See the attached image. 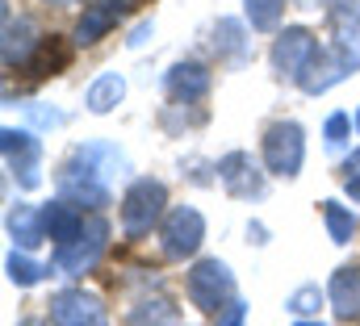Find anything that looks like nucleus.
<instances>
[{
	"mask_svg": "<svg viewBox=\"0 0 360 326\" xmlns=\"http://www.w3.org/2000/svg\"><path fill=\"white\" fill-rule=\"evenodd\" d=\"M126 171V155L113 143H84L59 167V197L80 209H105L113 201V180Z\"/></svg>",
	"mask_w": 360,
	"mask_h": 326,
	"instance_id": "1",
	"label": "nucleus"
},
{
	"mask_svg": "<svg viewBox=\"0 0 360 326\" xmlns=\"http://www.w3.org/2000/svg\"><path fill=\"white\" fill-rule=\"evenodd\" d=\"M164 218H168V188H164V180H155V176L130 180V188L122 197V235L126 239H143Z\"/></svg>",
	"mask_w": 360,
	"mask_h": 326,
	"instance_id": "2",
	"label": "nucleus"
},
{
	"mask_svg": "<svg viewBox=\"0 0 360 326\" xmlns=\"http://www.w3.org/2000/svg\"><path fill=\"white\" fill-rule=\"evenodd\" d=\"M184 293L188 301L201 310V314H218L235 301V272L222 263V259H197L188 268V280H184Z\"/></svg>",
	"mask_w": 360,
	"mask_h": 326,
	"instance_id": "3",
	"label": "nucleus"
},
{
	"mask_svg": "<svg viewBox=\"0 0 360 326\" xmlns=\"http://www.w3.org/2000/svg\"><path fill=\"white\" fill-rule=\"evenodd\" d=\"M105 247H109V222L92 209L89 222H84V230H80L72 243L55 247L51 268H55V272H63V276H84V272H92V268L101 263Z\"/></svg>",
	"mask_w": 360,
	"mask_h": 326,
	"instance_id": "4",
	"label": "nucleus"
},
{
	"mask_svg": "<svg viewBox=\"0 0 360 326\" xmlns=\"http://www.w3.org/2000/svg\"><path fill=\"white\" fill-rule=\"evenodd\" d=\"M0 151H4V167L8 176L17 180V188H38L42 184V143L30 134V130H13L4 126L0 130Z\"/></svg>",
	"mask_w": 360,
	"mask_h": 326,
	"instance_id": "5",
	"label": "nucleus"
},
{
	"mask_svg": "<svg viewBox=\"0 0 360 326\" xmlns=\"http://www.w3.org/2000/svg\"><path fill=\"white\" fill-rule=\"evenodd\" d=\"M264 167H269L272 176H297L302 171V163H306V134H302V126L297 122H272L269 130H264Z\"/></svg>",
	"mask_w": 360,
	"mask_h": 326,
	"instance_id": "6",
	"label": "nucleus"
},
{
	"mask_svg": "<svg viewBox=\"0 0 360 326\" xmlns=\"http://www.w3.org/2000/svg\"><path fill=\"white\" fill-rule=\"evenodd\" d=\"M319 51H323V46L314 42V34H310L306 25H289V30H281L276 42H272V72H276L281 80L297 84L302 72L314 63Z\"/></svg>",
	"mask_w": 360,
	"mask_h": 326,
	"instance_id": "7",
	"label": "nucleus"
},
{
	"mask_svg": "<svg viewBox=\"0 0 360 326\" xmlns=\"http://www.w3.org/2000/svg\"><path fill=\"white\" fill-rule=\"evenodd\" d=\"M205 243V218L193 205H176L168 209L164 226H160V247L168 259H193L197 247Z\"/></svg>",
	"mask_w": 360,
	"mask_h": 326,
	"instance_id": "8",
	"label": "nucleus"
},
{
	"mask_svg": "<svg viewBox=\"0 0 360 326\" xmlns=\"http://www.w3.org/2000/svg\"><path fill=\"white\" fill-rule=\"evenodd\" d=\"M51 318H55V326H109V310L96 293L63 289L51 297Z\"/></svg>",
	"mask_w": 360,
	"mask_h": 326,
	"instance_id": "9",
	"label": "nucleus"
},
{
	"mask_svg": "<svg viewBox=\"0 0 360 326\" xmlns=\"http://www.w3.org/2000/svg\"><path fill=\"white\" fill-rule=\"evenodd\" d=\"M46 38L38 34V25L30 21V17H13V8H4V38H0V59H4V67L8 72H21L34 55H38V46H42Z\"/></svg>",
	"mask_w": 360,
	"mask_h": 326,
	"instance_id": "10",
	"label": "nucleus"
},
{
	"mask_svg": "<svg viewBox=\"0 0 360 326\" xmlns=\"http://www.w3.org/2000/svg\"><path fill=\"white\" fill-rule=\"evenodd\" d=\"M218 180L226 184L231 197H243V201L264 197V171L256 167V159H252L248 151H231V155H222V159H218Z\"/></svg>",
	"mask_w": 360,
	"mask_h": 326,
	"instance_id": "11",
	"label": "nucleus"
},
{
	"mask_svg": "<svg viewBox=\"0 0 360 326\" xmlns=\"http://www.w3.org/2000/svg\"><path fill=\"white\" fill-rule=\"evenodd\" d=\"M130 8H134V0H92L89 8H84V17L76 21L72 42H76V46H92V42H101L109 30H117V21H122Z\"/></svg>",
	"mask_w": 360,
	"mask_h": 326,
	"instance_id": "12",
	"label": "nucleus"
},
{
	"mask_svg": "<svg viewBox=\"0 0 360 326\" xmlns=\"http://www.w3.org/2000/svg\"><path fill=\"white\" fill-rule=\"evenodd\" d=\"M331 46L360 67V0H331Z\"/></svg>",
	"mask_w": 360,
	"mask_h": 326,
	"instance_id": "13",
	"label": "nucleus"
},
{
	"mask_svg": "<svg viewBox=\"0 0 360 326\" xmlns=\"http://www.w3.org/2000/svg\"><path fill=\"white\" fill-rule=\"evenodd\" d=\"M348 72H356V67H352L335 46H331V51H319V55H314V63L302 72L297 88H302L306 96H323L327 88H335L340 80H348Z\"/></svg>",
	"mask_w": 360,
	"mask_h": 326,
	"instance_id": "14",
	"label": "nucleus"
},
{
	"mask_svg": "<svg viewBox=\"0 0 360 326\" xmlns=\"http://www.w3.org/2000/svg\"><path fill=\"white\" fill-rule=\"evenodd\" d=\"M327 301H331L340 322H356L360 318V263L335 268V276L327 285Z\"/></svg>",
	"mask_w": 360,
	"mask_h": 326,
	"instance_id": "15",
	"label": "nucleus"
},
{
	"mask_svg": "<svg viewBox=\"0 0 360 326\" xmlns=\"http://www.w3.org/2000/svg\"><path fill=\"white\" fill-rule=\"evenodd\" d=\"M210 84H214V76H210L205 63H176V67L168 72L164 88H168V96H172L176 105H197V100L210 96Z\"/></svg>",
	"mask_w": 360,
	"mask_h": 326,
	"instance_id": "16",
	"label": "nucleus"
},
{
	"mask_svg": "<svg viewBox=\"0 0 360 326\" xmlns=\"http://www.w3.org/2000/svg\"><path fill=\"white\" fill-rule=\"evenodd\" d=\"M84 209L80 205H72V201H51V205H42V230H46V239L55 247H63V243H72L80 230H84Z\"/></svg>",
	"mask_w": 360,
	"mask_h": 326,
	"instance_id": "17",
	"label": "nucleus"
},
{
	"mask_svg": "<svg viewBox=\"0 0 360 326\" xmlns=\"http://www.w3.org/2000/svg\"><path fill=\"white\" fill-rule=\"evenodd\" d=\"M214 55H218V63H226V67H243V63L252 59V38H248L243 21L222 17V21L214 25Z\"/></svg>",
	"mask_w": 360,
	"mask_h": 326,
	"instance_id": "18",
	"label": "nucleus"
},
{
	"mask_svg": "<svg viewBox=\"0 0 360 326\" xmlns=\"http://www.w3.org/2000/svg\"><path fill=\"white\" fill-rule=\"evenodd\" d=\"M8 235L21 243V251H34V247L46 239V230H42V209L17 201V205L8 209Z\"/></svg>",
	"mask_w": 360,
	"mask_h": 326,
	"instance_id": "19",
	"label": "nucleus"
},
{
	"mask_svg": "<svg viewBox=\"0 0 360 326\" xmlns=\"http://www.w3.org/2000/svg\"><path fill=\"white\" fill-rule=\"evenodd\" d=\"M126 326H180V314L168 297H139L126 314Z\"/></svg>",
	"mask_w": 360,
	"mask_h": 326,
	"instance_id": "20",
	"label": "nucleus"
},
{
	"mask_svg": "<svg viewBox=\"0 0 360 326\" xmlns=\"http://www.w3.org/2000/svg\"><path fill=\"white\" fill-rule=\"evenodd\" d=\"M63 67H68V46H63L59 38H46V42L38 46V55H34L21 72H25L30 80H46V76H59Z\"/></svg>",
	"mask_w": 360,
	"mask_h": 326,
	"instance_id": "21",
	"label": "nucleus"
},
{
	"mask_svg": "<svg viewBox=\"0 0 360 326\" xmlns=\"http://www.w3.org/2000/svg\"><path fill=\"white\" fill-rule=\"evenodd\" d=\"M122 96H126V80H122L117 72H105V76H96V80L89 84L84 105H89V113H109Z\"/></svg>",
	"mask_w": 360,
	"mask_h": 326,
	"instance_id": "22",
	"label": "nucleus"
},
{
	"mask_svg": "<svg viewBox=\"0 0 360 326\" xmlns=\"http://www.w3.org/2000/svg\"><path fill=\"white\" fill-rule=\"evenodd\" d=\"M323 222H327V235H331V243H352V235H356V214L352 209H344L340 201H323Z\"/></svg>",
	"mask_w": 360,
	"mask_h": 326,
	"instance_id": "23",
	"label": "nucleus"
},
{
	"mask_svg": "<svg viewBox=\"0 0 360 326\" xmlns=\"http://www.w3.org/2000/svg\"><path fill=\"white\" fill-rule=\"evenodd\" d=\"M4 268H8V280L13 285H21V289H30V285H38L51 268H42V263H34L25 251H8V259H4Z\"/></svg>",
	"mask_w": 360,
	"mask_h": 326,
	"instance_id": "24",
	"label": "nucleus"
},
{
	"mask_svg": "<svg viewBox=\"0 0 360 326\" xmlns=\"http://www.w3.org/2000/svg\"><path fill=\"white\" fill-rule=\"evenodd\" d=\"M243 8H248L252 30L269 34V30H276V21H281V13H285V0H243Z\"/></svg>",
	"mask_w": 360,
	"mask_h": 326,
	"instance_id": "25",
	"label": "nucleus"
},
{
	"mask_svg": "<svg viewBox=\"0 0 360 326\" xmlns=\"http://www.w3.org/2000/svg\"><path fill=\"white\" fill-rule=\"evenodd\" d=\"M319 306H323V293H319V285H302V289H293V293L285 297V310H289V314H297V318L314 314Z\"/></svg>",
	"mask_w": 360,
	"mask_h": 326,
	"instance_id": "26",
	"label": "nucleus"
},
{
	"mask_svg": "<svg viewBox=\"0 0 360 326\" xmlns=\"http://www.w3.org/2000/svg\"><path fill=\"white\" fill-rule=\"evenodd\" d=\"M348 126H352L348 113H331V117H327V130H323V134H327V147H344V143H348Z\"/></svg>",
	"mask_w": 360,
	"mask_h": 326,
	"instance_id": "27",
	"label": "nucleus"
},
{
	"mask_svg": "<svg viewBox=\"0 0 360 326\" xmlns=\"http://www.w3.org/2000/svg\"><path fill=\"white\" fill-rule=\"evenodd\" d=\"M344 188H348L352 201H360V151H352L344 159Z\"/></svg>",
	"mask_w": 360,
	"mask_h": 326,
	"instance_id": "28",
	"label": "nucleus"
},
{
	"mask_svg": "<svg viewBox=\"0 0 360 326\" xmlns=\"http://www.w3.org/2000/svg\"><path fill=\"white\" fill-rule=\"evenodd\" d=\"M243 322H248V306L235 297L226 310H218V322H214V326H243Z\"/></svg>",
	"mask_w": 360,
	"mask_h": 326,
	"instance_id": "29",
	"label": "nucleus"
},
{
	"mask_svg": "<svg viewBox=\"0 0 360 326\" xmlns=\"http://www.w3.org/2000/svg\"><path fill=\"white\" fill-rule=\"evenodd\" d=\"M25 113H30V122H38V126H63V122H68L63 113H55V109H42V105H25Z\"/></svg>",
	"mask_w": 360,
	"mask_h": 326,
	"instance_id": "30",
	"label": "nucleus"
},
{
	"mask_svg": "<svg viewBox=\"0 0 360 326\" xmlns=\"http://www.w3.org/2000/svg\"><path fill=\"white\" fill-rule=\"evenodd\" d=\"M147 34H151V21H143V25L130 34V46H143V42H147Z\"/></svg>",
	"mask_w": 360,
	"mask_h": 326,
	"instance_id": "31",
	"label": "nucleus"
},
{
	"mask_svg": "<svg viewBox=\"0 0 360 326\" xmlns=\"http://www.w3.org/2000/svg\"><path fill=\"white\" fill-rule=\"evenodd\" d=\"M21 326H51V322H46V318H25Z\"/></svg>",
	"mask_w": 360,
	"mask_h": 326,
	"instance_id": "32",
	"label": "nucleus"
},
{
	"mask_svg": "<svg viewBox=\"0 0 360 326\" xmlns=\"http://www.w3.org/2000/svg\"><path fill=\"white\" fill-rule=\"evenodd\" d=\"M297 326H323V322H306V318H297Z\"/></svg>",
	"mask_w": 360,
	"mask_h": 326,
	"instance_id": "33",
	"label": "nucleus"
},
{
	"mask_svg": "<svg viewBox=\"0 0 360 326\" xmlns=\"http://www.w3.org/2000/svg\"><path fill=\"white\" fill-rule=\"evenodd\" d=\"M42 4H72V0H42Z\"/></svg>",
	"mask_w": 360,
	"mask_h": 326,
	"instance_id": "34",
	"label": "nucleus"
},
{
	"mask_svg": "<svg viewBox=\"0 0 360 326\" xmlns=\"http://www.w3.org/2000/svg\"><path fill=\"white\" fill-rule=\"evenodd\" d=\"M356 130H360V109H356Z\"/></svg>",
	"mask_w": 360,
	"mask_h": 326,
	"instance_id": "35",
	"label": "nucleus"
}]
</instances>
